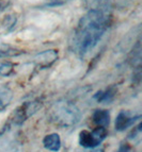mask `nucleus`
<instances>
[{"label": "nucleus", "mask_w": 142, "mask_h": 152, "mask_svg": "<svg viewBox=\"0 0 142 152\" xmlns=\"http://www.w3.org/2000/svg\"><path fill=\"white\" fill-rule=\"evenodd\" d=\"M109 27L108 13L98 10H89L81 17L74 32L72 46L80 58L93 50L99 43L104 33Z\"/></svg>", "instance_id": "obj_1"}, {"label": "nucleus", "mask_w": 142, "mask_h": 152, "mask_svg": "<svg viewBox=\"0 0 142 152\" xmlns=\"http://www.w3.org/2000/svg\"><path fill=\"white\" fill-rule=\"evenodd\" d=\"M50 118L57 126L67 128L78 124L81 113L78 107L71 102H59L51 109Z\"/></svg>", "instance_id": "obj_2"}, {"label": "nucleus", "mask_w": 142, "mask_h": 152, "mask_svg": "<svg viewBox=\"0 0 142 152\" xmlns=\"http://www.w3.org/2000/svg\"><path fill=\"white\" fill-rule=\"evenodd\" d=\"M107 134V128L104 127H97L93 131L82 130L79 133V145L86 149H94L104 142Z\"/></svg>", "instance_id": "obj_3"}, {"label": "nucleus", "mask_w": 142, "mask_h": 152, "mask_svg": "<svg viewBox=\"0 0 142 152\" xmlns=\"http://www.w3.org/2000/svg\"><path fill=\"white\" fill-rule=\"evenodd\" d=\"M41 107H42V103L38 101H26L25 103L19 105L12 114L11 122L15 126H21L29 117L36 113Z\"/></svg>", "instance_id": "obj_4"}, {"label": "nucleus", "mask_w": 142, "mask_h": 152, "mask_svg": "<svg viewBox=\"0 0 142 152\" xmlns=\"http://www.w3.org/2000/svg\"><path fill=\"white\" fill-rule=\"evenodd\" d=\"M141 118L140 115H137V116H130L129 113L127 112L122 111L119 113V115L115 118V130L119 132H123L126 129H128L129 127L134 126L135 122L138 121V120Z\"/></svg>", "instance_id": "obj_5"}, {"label": "nucleus", "mask_w": 142, "mask_h": 152, "mask_svg": "<svg viewBox=\"0 0 142 152\" xmlns=\"http://www.w3.org/2000/svg\"><path fill=\"white\" fill-rule=\"evenodd\" d=\"M58 58V52L56 50H46L38 53L34 58V63L38 68H48Z\"/></svg>", "instance_id": "obj_6"}, {"label": "nucleus", "mask_w": 142, "mask_h": 152, "mask_svg": "<svg viewBox=\"0 0 142 152\" xmlns=\"http://www.w3.org/2000/svg\"><path fill=\"white\" fill-rule=\"evenodd\" d=\"M117 87L115 86H110L106 89L103 91H98L96 94L94 95V99L99 103H110L114 99L115 95H117Z\"/></svg>", "instance_id": "obj_7"}, {"label": "nucleus", "mask_w": 142, "mask_h": 152, "mask_svg": "<svg viewBox=\"0 0 142 152\" xmlns=\"http://www.w3.org/2000/svg\"><path fill=\"white\" fill-rule=\"evenodd\" d=\"M43 145L45 149L53 152H58L61 149V138L57 133H51L44 137Z\"/></svg>", "instance_id": "obj_8"}, {"label": "nucleus", "mask_w": 142, "mask_h": 152, "mask_svg": "<svg viewBox=\"0 0 142 152\" xmlns=\"http://www.w3.org/2000/svg\"><path fill=\"white\" fill-rule=\"evenodd\" d=\"M92 119L97 127L107 128L110 124V113L107 110H95Z\"/></svg>", "instance_id": "obj_9"}, {"label": "nucleus", "mask_w": 142, "mask_h": 152, "mask_svg": "<svg viewBox=\"0 0 142 152\" xmlns=\"http://www.w3.org/2000/svg\"><path fill=\"white\" fill-rule=\"evenodd\" d=\"M84 2L90 10H98L108 13V8H110L111 0H84Z\"/></svg>", "instance_id": "obj_10"}, {"label": "nucleus", "mask_w": 142, "mask_h": 152, "mask_svg": "<svg viewBox=\"0 0 142 152\" xmlns=\"http://www.w3.org/2000/svg\"><path fill=\"white\" fill-rule=\"evenodd\" d=\"M12 99V93L5 87H0V113L8 107Z\"/></svg>", "instance_id": "obj_11"}, {"label": "nucleus", "mask_w": 142, "mask_h": 152, "mask_svg": "<svg viewBox=\"0 0 142 152\" xmlns=\"http://www.w3.org/2000/svg\"><path fill=\"white\" fill-rule=\"evenodd\" d=\"M13 66L10 62H4V63H0V76L1 77H8L13 72Z\"/></svg>", "instance_id": "obj_12"}, {"label": "nucleus", "mask_w": 142, "mask_h": 152, "mask_svg": "<svg viewBox=\"0 0 142 152\" xmlns=\"http://www.w3.org/2000/svg\"><path fill=\"white\" fill-rule=\"evenodd\" d=\"M24 53L21 50H15V49H7V50H0V58H8V56H16Z\"/></svg>", "instance_id": "obj_13"}, {"label": "nucleus", "mask_w": 142, "mask_h": 152, "mask_svg": "<svg viewBox=\"0 0 142 152\" xmlns=\"http://www.w3.org/2000/svg\"><path fill=\"white\" fill-rule=\"evenodd\" d=\"M117 152H134V148L128 142H123L119 147V150Z\"/></svg>", "instance_id": "obj_14"}, {"label": "nucleus", "mask_w": 142, "mask_h": 152, "mask_svg": "<svg viewBox=\"0 0 142 152\" xmlns=\"http://www.w3.org/2000/svg\"><path fill=\"white\" fill-rule=\"evenodd\" d=\"M91 152H105V150L104 149H95V150H93V151H91Z\"/></svg>", "instance_id": "obj_15"}]
</instances>
